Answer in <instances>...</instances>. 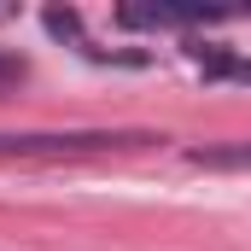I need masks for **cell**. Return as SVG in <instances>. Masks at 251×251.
Returning a JSON list of instances; mask_svg holds the SVG:
<instances>
[{
  "instance_id": "cell-1",
  "label": "cell",
  "mask_w": 251,
  "mask_h": 251,
  "mask_svg": "<svg viewBox=\"0 0 251 251\" xmlns=\"http://www.w3.org/2000/svg\"><path fill=\"white\" fill-rule=\"evenodd\" d=\"M158 134L146 128H64V134H0V158H94V152H123L146 146Z\"/></svg>"
},
{
  "instance_id": "cell-2",
  "label": "cell",
  "mask_w": 251,
  "mask_h": 251,
  "mask_svg": "<svg viewBox=\"0 0 251 251\" xmlns=\"http://www.w3.org/2000/svg\"><path fill=\"white\" fill-rule=\"evenodd\" d=\"M187 53L199 59L204 82H251V59H246V53H234V47H199V41H193Z\"/></svg>"
},
{
  "instance_id": "cell-3",
  "label": "cell",
  "mask_w": 251,
  "mask_h": 251,
  "mask_svg": "<svg viewBox=\"0 0 251 251\" xmlns=\"http://www.w3.org/2000/svg\"><path fill=\"white\" fill-rule=\"evenodd\" d=\"M216 12H176V6H128V12H117V24H128V29H193V24H210Z\"/></svg>"
},
{
  "instance_id": "cell-4",
  "label": "cell",
  "mask_w": 251,
  "mask_h": 251,
  "mask_svg": "<svg viewBox=\"0 0 251 251\" xmlns=\"http://www.w3.org/2000/svg\"><path fill=\"white\" fill-rule=\"evenodd\" d=\"M187 164H199V170H251V140H234V146H193Z\"/></svg>"
},
{
  "instance_id": "cell-5",
  "label": "cell",
  "mask_w": 251,
  "mask_h": 251,
  "mask_svg": "<svg viewBox=\"0 0 251 251\" xmlns=\"http://www.w3.org/2000/svg\"><path fill=\"white\" fill-rule=\"evenodd\" d=\"M12 82H24V59L18 53H0V88H12Z\"/></svg>"
}]
</instances>
